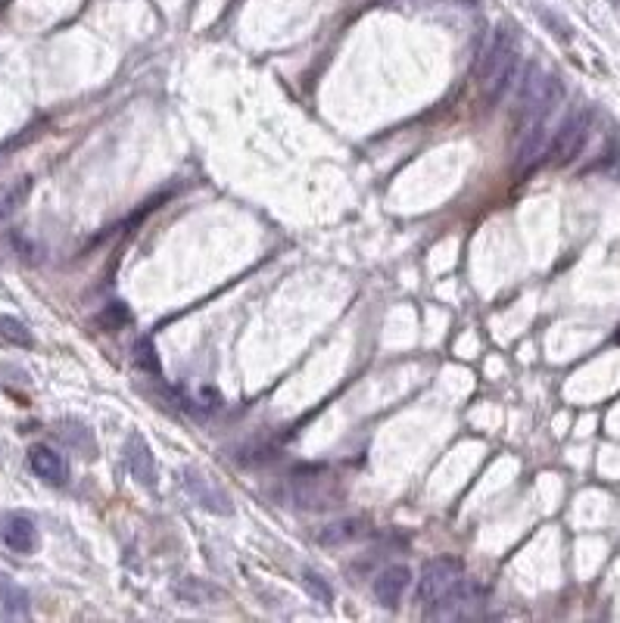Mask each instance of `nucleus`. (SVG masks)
<instances>
[{"mask_svg": "<svg viewBox=\"0 0 620 623\" xmlns=\"http://www.w3.org/2000/svg\"><path fill=\"white\" fill-rule=\"evenodd\" d=\"M29 465L41 480L53 483V487H63V483L69 480L66 461L60 459V452H53L51 446H32L29 449Z\"/></svg>", "mask_w": 620, "mask_h": 623, "instance_id": "f8f14e48", "label": "nucleus"}, {"mask_svg": "<svg viewBox=\"0 0 620 623\" xmlns=\"http://www.w3.org/2000/svg\"><path fill=\"white\" fill-rule=\"evenodd\" d=\"M592 135V113L587 107L574 109V113L568 116V119L561 122V128L555 131L552 137H549V150H546V159L552 165H570L577 156L583 153V147H587Z\"/></svg>", "mask_w": 620, "mask_h": 623, "instance_id": "7ed1b4c3", "label": "nucleus"}, {"mask_svg": "<svg viewBox=\"0 0 620 623\" xmlns=\"http://www.w3.org/2000/svg\"><path fill=\"white\" fill-rule=\"evenodd\" d=\"M0 539L10 552L19 555H32L38 549V527H34L32 517L25 515H6L0 517Z\"/></svg>", "mask_w": 620, "mask_h": 623, "instance_id": "1a4fd4ad", "label": "nucleus"}, {"mask_svg": "<svg viewBox=\"0 0 620 623\" xmlns=\"http://www.w3.org/2000/svg\"><path fill=\"white\" fill-rule=\"evenodd\" d=\"M549 119H530L523 122L521 131V144H518V153H514V169L530 172L533 165H540V159H546L549 150Z\"/></svg>", "mask_w": 620, "mask_h": 623, "instance_id": "6e6552de", "label": "nucleus"}, {"mask_svg": "<svg viewBox=\"0 0 620 623\" xmlns=\"http://www.w3.org/2000/svg\"><path fill=\"white\" fill-rule=\"evenodd\" d=\"M465 580V564L458 558H430L418 573V601L424 608H433L440 599H446Z\"/></svg>", "mask_w": 620, "mask_h": 623, "instance_id": "20e7f679", "label": "nucleus"}, {"mask_svg": "<svg viewBox=\"0 0 620 623\" xmlns=\"http://www.w3.org/2000/svg\"><path fill=\"white\" fill-rule=\"evenodd\" d=\"M181 487L188 489V496L194 498L199 508L212 511V515H234V505H231V496L225 493L218 483H212L209 477L203 474V470L197 468H184L181 470Z\"/></svg>", "mask_w": 620, "mask_h": 623, "instance_id": "0eeeda50", "label": "nucleus"}, {"mask_svg": "<svg viewBox=\"0 0 620 623\" xmlns=\"http://www.w3.org/2000/svg\"><path fill=\"white\" fill-rule=\"evenodd\" d=\"M128 321V309L122 302H109L106 312H100V324L103 328H119V324Z\"/></svg>", "mask_w": 620, "mask_h": 623, "instance_id": "aec40b11", "label": "nucleus"}, {"mask_svg": "<svg viewBox=\"0 0 620 623\" xmlns=\"http://www.w3.org/2000/svg\"><path fill=\"white\" fill-rule=\"evenodd\" d=\"M125 461H128L131 477H134L137 483H143V487H156V461H153V452H150L147 440H143L141 433L128 436Z\"/></svg>", "mask_w": 620, "mask_h": 623, "instance_id": "9d476101", "label": "nucleus"}, {"mask_svg": "<svg viewBox=\"0 0 620 623\" xmlns=\"http://www.w3.org/2000/svg\"><path fill=\"white\" fill-rule=\"evenodd\" d=\"M480 91L490 103H499L508 94V88L514 85V79L521 75V44L518 34L508 25L493 32L490 44H486L484 57H480Z\"/></svg>", "mask_w": 620, "mask_h": 623, "instance_id": "f257e3e1", "label": "nucleus"}, {"mask_svg": "<svg viewBox=\"0 0 620 623\" xmlns=\"http://www.w3.org/2000/svg\"><path fill=\"white\" fill-rule=\"evenodd\" d=\"M175 595L181 601H188V605H209L218 592L212 590V586L199 583L197 577H184V580H178V583H175Z\"/></svg>", "mask_w": 620, "mask_h": 623, "instance_id": "dca6fc26", "label": "nucleus"}, {"mask_svg": "<svg viewBox=\"0 0 620 623\" xmlns=\"http://www.w3.org/2000/svg\"><path fill=\"white\" fill-rule=\"evenodd\" d=\"M521 79V94H518V107L523 122L530 119H552V113L561 107L564 100V85L561 79L546 69H540L536 62H530L527 69L518 75Z\"/></svg>", "mask_w": 620, "mask_h": 623, "instance_id": "f03ea898", "label": "nucleus"}, {"mask_svg": "<svg viewBox=\"0 0 620 623\" xmlns=\"http://www.w3.org/2000/svg\"><path fill=\"white\" fill-rule=\"evenodd\" d=\"M536 13L542 16V23L546 25H552V32L558 34L561 41H568L570 38V32H568V23H561V19L555 16V13H549V10H542V6H536Z\"/></svg>", "mask_w": 620, "mask_h": 623, "instance_id": "412c9836", "label": "nucleus"}, {"mask_svg": "<svg viewBox=\"0 0 620 623\" xmlns=\"http://www.w3.org/2000/svg\"><path fill=\"white\" fill-rule=\"evenodd\" d=\"M0 337L16 346H32V330L13 315H0Z\"/></svg>", "mask_w": 620, "mask_h": 623, "instance_id": "f3484780", "label": "nucleus"}, {"mask_svg": "<svg viewBox=\"0 0 620 623\" xmlns=\"http://www.w3.org/2000/svg\"><path fill=\"white\" fill-rule=\"evenodd\" d=\"M29 193H32V178L29 175H23V178H16V181L0 187V221L10 219L13 212H16L19 206L29 200Z\"/></svg>", "mask_w": 620, "mask_h": 623, "instance_id": "4468645a", "label": "nucleus"}, {"mask_svg": "<svg viewBox=\"0 0 620 623\" xmlns=\"http://www.w3.org/2000/svg\"><path fill=\"white\" fill-rule=\"evenodd\" d=\"M29 592L10 577H0V620H29Z\"/></svg>", "mask_w": 620, "mask_h": 623, "instance_id": "ddd939ff", "label": "nucleus"}, {"mask_svg": "<svg viewBox=\"0 0 620 623\" xmlns=\"http://www.w3.org/2000/svg\"><path fill=\"white\" fill-rule=\"evenodd\" d=\"M134 362H137V368H141V371L160 374V356H156V349H153V343H150V340H137L134 343Z\"/></svg>", "mask_w": 620, "mask_h": 623, "instance_id": "a211bd4d", "label": "nucleus"}, {"mask_svg": "<svg viewBox=\"0 0 620 623\" xmlns=\"http://www.w3.org/2000/svg\"><path fill=\"white\" fill-rule=\"evenodd\" d=\"M302 586H306V592L312 595V599H319L321 605H330V599H334V595H330V590H328L325 580H321L319 573H312V571L302 573Z\"/></svg>", "mask_w": 620, "mask_h": 623, "instance_id": "6ab92c4d", "label": "nucleus"}, {"mask_svg": "<svg viewBox=\"0 0 620 623\" xmlns=\"http://www.w3.org/2000/svg\"><path fill=\"white\" fill-rule=\"evenodd\" d=\"M617 178H620V169H617Z\"/></svg>", "mask_w": 620, "mask_h": 623, "instance_id": "4be33fe9", "label": "nucleus"}, {"mask_svg": "<svg viewBox=\"0 0 620 623\" xmlns=\"http://www.w3.org/2000/svg\"><path fill=\"white\" fill-rule=\"evenodd\" d=\"M484 599H486V592L465 577L446 599H440L437 605L430 608V618L433 620H471V618H477V611L484 608Z\"/></svg>", "mask_w": 620, "mask_h": 623, "instance_id": "423d86ee", "label": "nucleus"}, {"mask_svg": "<svg viewBox=\"0 0 620 623\" xmlns=\"http://www.w3.org/2000/svg\"><path fill=\"white\" fill-rule=\"evenodd\" d=\"M291 493L300 508H330L337 498V480L325 468H300L291 477Z\"/></svg>", "mask_w": 620, "mask_h": 623, "instance_id": "39448f33", "label": "nucleus"}, {"mask_svg": "<svg viewBox=\"0 0 620 623\" xmlns=\"http://www.w3.org/2000/svg\"><path fill=\"white\" fill-rule=\"evenodd\" d=\"M368 533L362 521H337V524H328L325 530L319 533V543L321 545H343V543H353V539H359Z\"/></svg>", "mask_w": 620, "mask_h": 623, "instance_id": "2eb2a0df", "label": "nucleus"}, {"mask_svg": "<svg viewBox=\"0 0 620 623\" xmlns=\"http://www.w3.org/2000/svg\"><path fill=\"white\" fill-rule=\"evenodd\" d=\"M412 586V571L405 564H393V567H384L381 573L375 577V595L381 605H399V599L405 595V590Z\"/></svg>", "mask_w": 620, "mask_h": 623, "instance_id": "9b49d317", "label": "nucleus"}]
</instances>
